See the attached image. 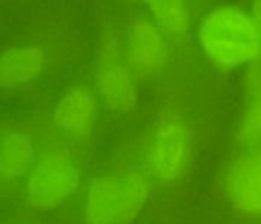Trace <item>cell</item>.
Returning <instances> with one entry per match:
<instances>
[{
  "mask_svg": "<svg viewBox=\"0 0 261 224\" xmlns=\"http://www.w3.org/2000/svg\"><path fill=\"white\" fill-rule=\"evenodd\" d=\"M224 190L237 210L261 219V148H246L232 158Z\"/></svg>",
  "mask_w": 261,
  "mask_h": 224,
  "instance_id": "6",
  "label": "cell"
},
{
  "mask_svg": "<svg viewBox=\"0 0 261 224\" xmlns=\"http://www.w3.org/2000/svg\"><path fill=\"white\" fill-rule=\"evenodd\" d=\"M35 145L27 134L8 130L0 142V175L3 180H17L33 167Z\"/></svg>",
  "mask_w": 261,
  "mask_h": 224,
  "instance_id": "11",
  "label": "cell"
},
{
  "mask_svg": "<svg viewBox=\"0 0 261 224\" xmlns=\"http://www.w3.org/2000/svg\"><path fill=\"white\" fill-rule=\"evenodd\" d=\"M244 87L246 102L237 139L246 148H261V61L249 66Z\"/></svg>",
  "mask_w": 261,
  "mask_h": 224,
  "instance_id": "10",
  "label": "cell"
},
{
  "mask_svg": "<svg viewBox=\"0 0 261 224\" xmlns=\"http://www.w3.org/2000/svg\"><path fill=\"white\" fill-rule=\"evenodd\" d=\"M150 18L170 42H180L189 33L191 17L186 0H144Z\"/></svg>",
  "mask_w": 261,
  "mask_h": 224,
  "instance_id": "12",
  "label": "cell"
},
{
  "mask_svg": "<svg viewBox=\"0 0 261 224\" xmlns=\"http://www.w3.org/2000/svg\"><path fill=\"white\" fill-rule=\"evenodd\" d=\"M81 170L64 149L43 154L33 164L27 178V199L37 209H51L63 204L79 186Z\"/></svg>",
  "mask_w": 261,
  "mask_h": 224,
  "instance_id": "3",
  "label": "cell"
},
{
  "mask_svg": "<svg viewBox=\"0 0 261 224\" xmlns=\"http://www.w3.org/2000/svg\"><path fill=\"white\" fill-rule=\"evenodd\" d=\"M190 152V132L185 122L173 112L162 114L148 149L150 172L161 181L177 180L188 167Z\"/></svg>",
  "mask_w": 261,
  "mask_h": 224,
  "instance_id": "4",
  "label": "cell"
},
{
  "mask_svg": "<svg viewBox=\"0 0 261 224\" xmlns=\"http://www.w3.org/2000/svg\"><path fill=\"white\" fill-rule=\"evenodd\" d=\"M96 109L93 93L84 87H73L59 99L54 109V124L66 135L82 136L91 129Z\"/></svg>",
  "mask_w": 261,
  "mask_h": 224,
  "instance_id": "8",
  "label": "cell"
},
{
  "mask_svg": "<svg viewBox=\"0 0 261 224\" xmlns=\"http://www.w3.org/2000/svg\"><path fill=\"white\" fill-rule=\"evenodd\" d=\"M150 183L138 172H115L92 181L87 191L84 224H132L144 208Z\"/></svg>",
  "mask_w": 261,
  "mask_h": 224,
  "instance_id": "2",
  "label": "cell"
},
{
  "mask_svg": "<svg viewBox=\"0 0 261 224\" xmlns=\"http://www.w3.org/2000/svg\"><path fill=\"white\" fill-rule=\"evenodd\" d=\"M97 87L105 103L117 112L133 109L138 101L135 75L120 55L115 40L105 41L97 59Z\"/></svg>",
  "mask_w": 261,
  "mask_h": 224,
  "instance_id": "5",
  "label": "cell"
},
{
  "mask_svg": "<svg viewBox=\"0 0 261 224\" xmlns=\"http://www.w3.org/2000/svg\"><path fill=\"white\" fill-rule=\"evenodd\" d=\"M198 42L206 58L223 69L261 61V30L241 8L222 5L209 10L199 23Z\"/></svg>",
  "mask_w": 261,
  "mask_h": 224,
  "instance_id": "1",
  "label": "cell"
},
{
  "mask_svg": "<svg viewBox=\"0 0 261 224\" xmlns=\"http://www.w3.org/2000/svg\"><path fill=\"white\" fill-rule=\"evenodd\" d=\"M251 15L256 20V23L259 24L261 30V0H254V3H252Z\"/></svg>",
  "mask_w": 261,
  "mask_h": 224,
  "instance_id": "13",
  "label": "cell"
},
{
  "mask_svg": "<svg viewBox=\"0 0 261 224\" xmlns=\"http://www.w3.org/2000/svg\"><path fill=\"white\" fill-rule=\"evenodd\" d=\"M167 58V38L152 18L139 15L132 20L127 30L125 61L135 76L155 73Z\"/></svg>",
  "mask_w": 261,
  "mask_h": 224,
  "instance_id": "7",
  "label": "cell"
},
{
  "mask_svg": "<svg viewBox=\"0 0 261 224\" xmlns=\"http://www.w3.org/2000/svg\"><path fill=\"white\" fill-rule=\"evenodd\" d=\"M45 64V53L35 46L7 48L0 60V84L8 89L25 86L41 75Z\"/></svg>",
  "mask_w": 261,
  "mask_h": 224,
  "instance_id": "9",
  "label": "cell"
}]
</instances>
